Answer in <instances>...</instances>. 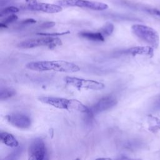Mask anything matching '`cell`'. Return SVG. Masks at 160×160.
Wrapping results in <instances>:
<instances>
[{
	"label": "cell",
	"instance_id": "obj_1",
	"mask_svg": "<svg viewBox=\"0 0 160 160\" xmlns=\"http://www.w3.org/2000/svg\"><path fill=\"white\" fill-rule=\"evenodd\" d=\"M26 68L36 71H54L62 72H74L80 70L77 64L62 60L56 61H39L28 63Z\"/></svg>",
	"mask_w": 160,
	"mask_h": 160
},
{
	"label": "cell",
	"instance_id": "obj_2",
	"mask_svg": "<svg viewBox=\"0 0 160 160\" xmlns=\"http://www.w3.org/2000/svg\"><path fill=\"white\" fill-rule=\"evenodd\" d=\"M39 100L42 103L49 104L58 109L76 111L88 114L90 113L89 108L76 99H69L59 97L42 96L39 98Z\"/></svg>",
	"mask_w": 160,
	"mask_h": 160
},
{
	"label": "cell",
	"instance_id": "obj_3",
	"mask_svg": "<svg viewBox=\"0 0 160 160\" xmlns=\"http://www.w3.org/2000/svg\"><path fill=\"white\" fill-rule=\"evenodd\" d=\"M133 34L138 38L150 45L157 48L159 44V36L158 32L153 28L142 24H135L131 26Z\"/></svg>",
	"mask_w": 160,
	"mask_h": 160
},
{
	"label": "cell",
	"instance_id": "obj_4",
	"mask_svg": "<svg viewBox=\"0 0 160 160\" xmlns=\"http://www.w3.org/2000/svg\"><path fill=\"white\" fill-rule=\"evenodd\" d=\"M62 44V41L58 37H48L27 39L20 42L18 46L21 48H33L38 46H47L50 49L56 48Z\"/></svg>",
	"mask_w": 160,
	"mask_h": 160
},
{
	"label": "cell",
	"instance_id": "obj_5",
	"mask_svg": "<svg viewBox=\"0 0 160 160\" xmlns=\"http://www.w3.org/2000/svg\"><path fill=\"white\" fill-rule=\"evenodd\" d=\"M57 4L61 7L77 6L95 11H103L108 8V4L105 3L88 0H59Z\"/></svg>",
	"mask_w": 160,
	"mask_h": 160
},
{
	"label": "cell",
	"instance_id": "obj_6",
	"mask_svg": "<svg viewBox=\"0 0 160 160\" xmlns=\"http://www.w3.org/2000/svg\"><path fill=\"white\" fill-rule=\"evenodd\" d=\"M66 84L73 86L79 89H91V90H101L104 88L105 86L103 83L90 79H84L76 77L66 76L64 78Z\"/></svg>",
	"mask_w": 160,
	"mask_h": 160
},
{
	"label": "cell",
	"instance_id": "obj_7",
	"mask_svg": "<svg viewBox=\"0 0 160 160\" xmlns=\"http://www.w3.org/2000/svg\"><path fill=\"white\" fill-rule=\"evenodd\" d=\"M29 160H49L45 144L41 138H36L31 142L28 149Z\"/></svg>",
	"mask_w": 160,
	"mask_h": 160
},
{
	"label": "cell",
	"instance_id": "obj_8",
	"mask_svg": "<svg viewBox=\"0 0 160 160\" xmlns=\"http://www.w3.org/2000/svg\"><path fill=\"white\" fill-rule=\"evenodd\" d=\"M27 9L35 11H42L47 13H57L62 10L61 6L58 4L40 2L36 0H26Z\"/></svg>",
	"mask_w": 160,
	"mask_h": 160
},
{
	"label": "cell",
	"instance_id": "obj_9",
	"mask_svg": "<svg viewBox=\"0 0 160 160\" xmlns=\"http://www.w3.org/2000/svg\"><path fill=\"white\" fill-rule=\"evenodd\" d=\"M6 118L10 124L18 128L27 129L31 125V118L24 114L14 113L7 115Z\"/></svg>",
	"mask_w": 160,
	"mask_h": 160
},
{
	"label": "cell",
	"instance_id": "obj_10",
	"mask_svg": "<svg viewBox=\"0 0 160 160\" xmlns=\"http://www.w3.org/2000/svg\"><path fill=\"white\" fill-rule=\"evenodd\" d=\"M117 104V100L111 96H106L99 100L90 109V114H98L108 110Z\"/></svg>",
	"mask_w": 160,
	"mask_h": 160
},
{
	"label": "cell",
	"instance_id": "obj_11",
	"mask_svg": "<svg viewBox=\"0 0 160 160\" xmlns=\"http://www.w3.org/2000/svg\"><path fill=\"white\" fill-rule=\"evenodd\" d=\"M124 53L132 56L144 55L151 58L154 55V49L151 46H136L125 50Z\"/></svg>",
	"mask_w": 160,
	"mask_h": 160
},
{
	"label": "cell",
	"instance_id": "obj_12",
	"mask_svg": "<svg viewBox=\"0 0 160 160\" xmlns=\"http://www.w3.org/2000/svg\"><path fill=\"white\" fill-rule=\"evenodd\" d=\"M0 139L3 144L8 147L17 148L19 146L18 141L12 134L6 132H1Z\"/></svg>",
	"mask_w": 160,
	"mask_h": 160
},
{
	"label": "cell",
	"instance_id": "obj_13",
	"mask_svg": "<svg viewBox=\"0 0 160 160\" xmlns=\"http://www.w3.org/2000/svg\"><path fill=\"white\" fill-rule=\"evenodd\" d=\"M78 35L83 38L93 41H104V37L100 32H89V31H82L80 32Z\"/></svg>",
	"mask_w": 160,
	"mask_h": 160
},
{
	"label": "cell",
	"instance_id": "obj_14",
	"mask_svg": "<svg viewBox=\"0 0 160 160\" xmlns=\"http://www.w3.org/2000/svg\"><path fill=\"white\" fill-rule=\"evenodd\" d=\"M148 121L149 124V130L152 132H156L160 129V120L156 117L152 116H148Z\"/></svg>",
	"mask_w": 160,
	"mask_h": 160
},
{
	"label": "cell",
	"instance_id": "obj_15",
	"mask_svg": "<svg viewBox=\"0 0 160 160\" xmlns=\"http://www.w3.org/2000/svg\"><path fill=\"white\" fill-rule=\"evenodd\" d=\"M16 93V91L11 88H2L0 91V99L2 101L8 99L14 96Z\"/></svg>",
	"mask_w": 160,
	"mask_h": 160
},
{
	"label": "cell",
	"instance_id": "obj_16",
	"mask_svg": "<svg viewBox=\"0 0 160 160\" xmlns=\"http://www.w3.org/2000/svg\"><path fill=\"white\" fill-rule=\"evenodd\" d=\"M24 150L23 146H18L17 149L14 150L11 153L5 157L2 160H18L21 156Z\"/></svg>",
	"mask_w": 160,
	"mask_h": 160
},
{
	"label": "cell",
	"instance_id": "obj_17",
	"mask_svg": "<svg viewBox=\"0 0 160 160\" xmlns=\"http://www.w3.org/2000/svg\"><path fill=\"white\" fill-rule=\"evenodd\" d=\"M114 29V25L111 22H108L100 29L99 32H100L104 37H106L111 35Z\"/></svg>",
	"mask_w": 160,
	"mask_h": 160
},
{
	"label": "cell",
	"instance_id": "obj_18",
	"mask_svg": "<svg viewBox=\"0 0 160 160\" xmlns=\"http://www.w3.org/2000/svg\"><path fill=\"white\" fill-rule=\"evenodd\" d=\"M18 16L16 14H11L8 16H7L6 18H4L1 22L0 23V28H6L7 26L9 24H11L12 22H15L18 19Z\"/></svg>",
	"mask_w": 160,
	"mask_h": 160
},
{
	"label": "cell",
	"instance_id": "obj_19",
	"mask_svg": "<svg viewBox=\"0 0 160 160\" xmlns=\"http://www.w3.org/2000/svg\"><path fill=\"white\" fill-rule=\"evenodd\" d=\"M19 11V9L17 7L15 6H8L6 7L4 9H2V10H1L0 11V17H2L4 15H7V14H13L15 12H17Z\"/></svg>",
	"mask_w": 160,
	"mask_h": 160
},
{
	"label": "cell",
	"instance_id": "obj_20",
	"mask_svg": "<svg viewBox=\"0 0 160 160\" xmlns=\"http://www.w3.org/2000/svg\"><path fill=\"white\" fill-rule=\"evenodd\" d=\"M69 33V31H66V32H50V33H38V35L40 36H48V37H58L59 36L64 35Z\"/></svg>",
	"mask_w": 160,
	"mask_h": 160
},
{
	"label": "cell",
	"instance_id": "obj_21",
	"mask_svg": "<svg viewBox=\"0 0 160 160\" xmlns=\"http://www.w3.org/2000/svg\"><path fill=\"white\" fill-rule=\"evenodd\" d=\"M56 23L52 21H48V22H43L41 25V28L42 29H48V28H50L53 27L54 26H55Z\"/></svg>",
	"mask_w": 160,
	"mask_h": 160
},
{
	"label": "cell",
	"instance_id": "obj_22",
	"mask_svg": "<svg viewBox=\"0 0 160 160\" xmlns=\"http://www.w3.org/2000/svg\"><path fill=\"white\" fill-rule=\"evenodd\" d=\"M35 22H36V20H34V19H32V18H29V19H26L22 21L21 22V24H22L24 25H26V24H34Z\"/></svg>",
	"mask_w": 160,
	"mask_h": 160
},
{
	"label": "cell",
	"instance_id": "obj_23",
	"mask_svg": "<svg viewBox=\"0 0 160 160\" xmlns=\"http://www.w3.org/2000/svg\"><path fill=\"white\" fill-rule=\"evenodd\" d=\"M117 160H141V159H131L129 158H128L126 156H122L121 157H119Z\"/></svg>",
	"mask_w": 160,
	"mask_h": 160
},
{
	"label": "cell",
	"instance_id": "obj_24",
	"mask_svg": "<svg viewBox=\"0 0 160 160\" xmlns=\"http://www.w3.org/2000/svg\"><path fill=\"white\" fill-rule=\"evenodd\" d=\"M95 160H112L110 158H98Z\"/></svg>",
	"mask_w": 160,
	"mask_h": 160
},
{
	"label": "cell",
	"instance_id": "obj_25",
	"mask_svg": "<svg viewBox=\"0 0 160 160\" xmlns=\"http://www.w3.org/2000/svg\"><path fill=\"white\" fill-rule=\"evenodd\" d=\"M158 107L160 108V99H159V101H158Z\"/></svg>",
	"mask_w": 160,
	"mask_h": 160
},
{
	"label": "cell",
	"instance_id": "obj_26",
	"mask_svg": "<svg viewBox=\"0 0 160 160\" xmlns=\"http://www.w3.org/2000/svg\"><path fill=\"white\" fill-rule=\"evenodd\" d=\"M75 160H81V159H79V158H77V159H76Z\"/></svg>",
	"mask_w": 160,
	"mask_h": 160
}]
</instances>
